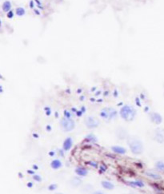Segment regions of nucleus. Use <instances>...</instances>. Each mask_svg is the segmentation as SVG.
I'll use <instances>...</instances> for the list:
<instances>
[{
  "instance_id": "aec40b11",
  "label": "nucleus",
  "mask_w": 164,
  "mask_h": 194,
  "mask_svg": "<svg viewBox=\"0 0 164 194\" xmlns=\"http://www.w3.org/2000/svg\"><path fill=\"white\" fill-rule=\"evenodd\" d=\"M7 15H8L9 18H11V17H12V15H13V13H12V12H10V13L7 14Z\"/></svg>"
},
{
  "instance_id": "1a4fd4ad",
  "label": "nucleus",
  "mask_w": 164,
  "mask_h": 194,
  "mask_svg": "<svg viewBox=\"0 0 164 194\" xmlns=\"http://www.w3.org/2000/svg\"><path fill=\"white\" fill-rule=\"evenodd\" d=\"M73 145V140L71 137H67V138L65 139V141L63 142V148L65 151H68L70 150L71 148H72Z\"/></svg>"
},
{
  "instance_id": "7ed1b4c3",
  "label": "nucleus",
  "mask_w": 164,
  "mask_h": 194,
  "mask_svg": "<svg viewBox=\"0 0 164 194\" xmlns=\"http://www.w3.org/2000/svg\"><path fill=\"white\" fill-rule=\"evenodd\" d=\"M99 115H100L101 118H103L106 122H109V121L116 118L118 116V113H117L115 109L112 108V107H106L100 111Z\"/></svg>"
},
{
  "instance_id": "f03ea898",
  "label": "nucleus",
  "mask_w": 164,
  "mask_h": 194,
  "mask_svg": "<svg viewBox=\"0 0 164 194\" xmlns=\"http://www.w3.org/2000/svg\"><path fill=\"white\" fill-rule=\"evenodd\" d=\"M119 114L120 117L126 122H132L136 117L137 112L133 106L130 105H126L121 108Z\"/></svg>"
},
{
  "instance_id": "f257e3e1",
  "label": "nucleus",
  "mask_w": 164,
  "mask_h": 194,
  "mask_svg": "<svg viewBox=\"0 0 164 194\" xmlns=\"http://www.w3.org/2000/svg\"><path fill=\"white\" fill-rule=\"evenodd\" d=\"M127 144L129 146L131 152L135 155H140L144 151V145L142 142L135 136H128Z\"/></svg>"
},
{
  "instance_id": "dca6fc26",
  "label": "nucleus",
  "mask_w": 164,
  "mask_h": 194,
  "mask_svg": "<svg viewBox=\"0 0 164 194\" xmlns=\"http://www.w3.org/2000/svg\"><path fill=\"white\" fill-rule=\"evenodd\" d=\"M11 8V3H10V2L6 1V2H5V3H3V11H5V12H7V11H10Z\"/></svg>"
},
{
  "instance_id": "ddd939ff",
  "label": "nucleus",
  "mask_w": 164,
  "mask_h": 194,
  "mask_svg": "<svg viewBox=\"0 0 164 194\" xmlns=\"http://www.w3.org/2000/svg\"><path fill=\"white\" fill-rule=\"evenodd\" d=\"M70 184L72 187H78L82 185V180L78 178H73L71 180H70Z\"/></svg>"
},
{
  "instance_id": "0eeeda50",
  "label": "nucleus",
  "mask_w": 164,
  "mask_h": 194,
  "mask_svg": "<svg viewBox=\"0 0 164 194\" xmlns=\"http://www.w3.org/2000/svg\"><path fill=\"white\" fill-rule=\"evenodd\" d=\"M115 135H116L117 138H119V140H127L128 137V132L127 130L124 129L123 127H118L115 130Z\"/></svg>"
},
{
  "instance_id": "4468645a",
  "label": "nucleus",
  "mask_w": 164,
  "mask_h": 194,
  "mask_svg": "<svg viewBox=\"0 0 164 194\" xmlns=\"http://www.w3.org/2000/svg\"><path fill=\"white\" fill-rule=\"evenodd\" d=\"M62 162L60 160H58V159H55V160H53L50 163V166L51 168L54 169H60L62 167Z\"/></svg>"
},
{
  "instance_id": "423d86ee",
  "label": "nucleus",
  "mask_w": 164,
  "mask_h": 194,
  "mask_svg": "<svg viewBox=\"0 0 164 194\" xmlns=\"http://www.w3.org/2000/svg\"><path fill=\"white\" fill-rule=\"evenodd\" d=\"M153 139L158 143H164V129L162 128H157L153 131Z\"/></svg>"
},
{
  "instance_id": "20e7f679",
  "label": "nucleus",
  "mask_w": 164,
  "mask_h": 194,
  "mask_svg": "<svg viewBox=\"0 0 164 194\" xmlns=\"http://www.w3.org/2000/svg\"><path fill=\"white\" fill-rule=\"evenodd\" d=\"M59 125L61 130L63 132H70L72 131L75 127V121L69 117H63L60 120Z\"/></svg>"
},
{
  "instance_id": "9b49d317",
  "label": "nucleus",
  "mask_w": 164,
  "mask_h": 194,
  "mask_svg": "<svg viewBox=\"0 0 164 194\" xmlns=\"http://www.w3.org/2000/svg\"><path fill=\"white\" fill-rule=\"evenodd\" d=\"M111 150L114 152L115 153H118V154H125L126 152H127V150H126L125 148H123V147L121 146H112L111 147Z\"/></svg>"
},
{
  "instance_id": "a211bd4d",
  "label": "nucleus",
  "mask_w": 164,
  "mask_h": 194,
  "mask_svg": "<svg viewBox=\"0 0 164 194\" xmlns=\"http://www.w3.org/2000/svg\"><path fill=\"white\" fill-rule=\"evenodd\" d=\"M16 14L18 15H20V16H22L23 14H25V10L22 7H19V8H18L16 10Z\"/></svg>"
},
{
  "instance_id": "6ab92c4d",
  "label": "nucleus",
  "mask_w": 164,
  "mask_h": 194,
  "mask_svg": "<svg viewBox=\"0 0 164 194\" xmlns=\"http://www.w3.org/2000/svg\"><path fill=\"white\" fill-rule=\"evenodd\" d=\"M35 179L37 180H39V181L41 180V178H40L39 176H35Z\"/></svg>"
},
{
  "instance_id": "2eb2a0df",
  "label": "nucleus",
  "mask_w": 164,
  "mask_h": 194,
  "mask_svg": "<svg viewBox=\"0 0 164 194\" xmlns=\"http://www.w3.org/2000/svg\"><path fill=\"white\" fill-rule=\"evenodd\" d=\"M102 186H103V188L105 189H107V190H112V189H114V185L113 184L110 182V181H106V180H103L102 181Z\"/></svg>"
},
{
  "instance_id": "f3484780",
  "label": "nucleus",
  "mask_w": 164,
  "mask_h": 194,
  "mask_svg": "<svg viewBox=\"0 0 164 194\" xmlns=\"http://www.w3.org/2000/svg\"><path fill=\"white\" fill-rule=\"evenodd\" d=\"M156 167H157V169H159V170L163 171L164 170V163L163 162H162V161H159L158 163L156 164Z\"/></svg>"
},
{
  "instance_id": "39448f33",
  "label": "nucleus",
  "mask_w": 164,
  "mask_h": 194,
  "mask_svg": "<svg viewBox=\"0 0 164 194\" xmlns=\"http://www.w3.org/2000/svg\"><path fill=\"white\" fill-rule=\"evenodd\" d=\"M84 125L86 127L90 130H93L99 126L100 125V121L98 119L97 117L93 116H87L84 118Z\"/></svg>"
},
{
  "instance_id": "f8f14e48",
  "label": "nucleus",
  "mask_w": 164,
  "mask_h": 194,
  "mask_svg": "<svg viewBox=\"0 0 164 194\" xmlns=\"http://www.w3.org/2000/svg\"><path fill=\"white\" fill-rule=\"evenodd\" d=\"M75 173L76 174L80 176V177H86L88 174V171L86 169H84L83 167H78L75 169Z\"/></svg>"
},
{
  "instance_id": "6e6552de",
  "label": "nucleus",
  "mask_w": 164,
  "mask_h": 194,
  "mask_svg": "<svg viewBox=\"0 0 164 194\" xmlns=\"http://www.w3.org/2000/svg\"><path fill=\"white\" fill-rule=\"evenodd\" d=\"M150 120L151 121V122H153L155 124H157V125H159L162 122V117L161 115L158 113H155V112H154V113H151L150 114Z\"/></svg>"
},
{
  "instance_id": "9d476101",
  "label": "nucleus",
  "mask_w": 164,
  "mask_h": 194,
  "mask_svg": "<svg viewBox=\"0 0 164 194\" xmlns=\"http://www.w3.org/2000/svg\"><path fill=\"white\" fill-rule=\"evenodd\" d=\"M145 175L149 178H150V179H153V180H160V179H162V177L160 175L156 173L150 172V171L145 172Z\"/></svg>"
}]
</instances>
